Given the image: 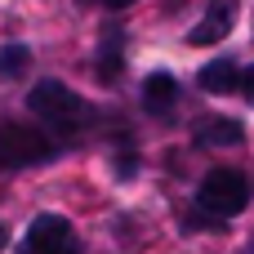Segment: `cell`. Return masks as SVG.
Returning a JSON list of instances; mask_svg holds the SVG:
<instances>
[{"instance_id": "obj_10", "label": "cell", "mask_w": 254, "mask_h": 254, "mask_svg": "<svg viewBox=\"0 0 254 254\" xmlns=\"http://www.w3.org/2000/svg\"><path fill=\"white\" fill-rule=\"evenodd\" d=\"M241 89H246V98L254 103V67H250V71H241Z\"/></svg>"}, {"instance_id": "obj_5", "label": "cell", "mask_w": 254, "mask_h": 254, "mask_svg": "<svg viewBox=\"0 0 254 254\" xmlns=\"http://www.w3.org/2000/svg\"><path fill=\"white\" fill-rule=\"evenodd\" d=\"M232 22H237V0H214V4L205 9V18L188 31V40H192V45H219V40L232 31Z\"/></svg>"}, {"instance_id": "obj_8", "label": "cell", "mask_w": 254, "mask_h": 254, "mask_svg": "<svg viewBox=\"0 0 254 254\" xmlns=\"http://www.w3.org/2000/svg\"><path fill=\"white\" fill-rule=\"evenodd\" d=\"M174 98H179V85L170 71H152L143 80V107L147 112H165V107H174Z\"/></svg>"}, {"instance_id": "obj_6", "label": "cell", "mask_w": 254, "mask_h": 254, "mask_svg": "<svg viewBox=\"0 0 254 254\" xmlns=\"http://www.w3.org/2000/svg\"><path fill=\"white\" fill-rule=\"evenodd\" d=\"M196 85H201L205 94H232V89H241V71H237L232 58H214V63L201 67Z\"/></svg>"}, {"instance_id": "obj_2", "label": "cell", "mask_w": 254, "mask_h": 254, "mask_svg": "<svg viewBox=\"0 0 254 254\" xmlns=\"http://www.w3.org/2000/svg\"><path fill=\"white\" fill-rule=\"evenodd\" d=\"M196 201H201L205 214H214V219H232V214H241V210L250 205V183H246L241 170H228V165H223V170H210V174L201 179Z\"/></svg>"}, {"instance_id": "obj_12", "label": "cell", "mask_w": 254, "mask_h": 254, "mask_svg": "<svg viewBox=\"0 0 254 254\" xmlns=\"http://www.w3.org/2000/svg\"><path fill=\"white\" fill-rule=\"evenodd\" d=\"M4 241H9V228H4V223H0V250H4Z\"/></svg>"}, {"instance_id": "obj_4", "label": "cell", "mask_w": 254, "mask_h": 254, "mask_svg": "<svg viewBox=\"0 0 254 254\" xmlns=\"http://www.w3.org/2000/svg\"><path fill=\"white\" fill-rule=\"evenodd\" d=\"M22 254H80V241L63 214H36L22 237Z\"/></svg>"}, {"instance_id": "obj_3", "label": "cell", "mask_w": 254, "mask_h": 254, "mask_svg": "<svg viewBox=\"0 0 254 254\" xmlns=\"http://www.w3.org/2000/svg\"><path fill=\"white\" fill-rule=\"evenodd\" d=\"M54 156V138L36 125L9 121L0 125V170H27V165H45Z\"/></svg>"}, {"instance_id": "obj_11", "label": "cell", "mask_w": 254, "mask_h": 254, "mask_svg": "<svg viewBox=\"0 0 254 254\" xmlns=\"http://www.w3.org/2000/svg\"><path fill=\"white\" fill-rule=\"evenodd\" d=\"M107 9H129V4H138V0H103Z\"/></svg>"}, {"instance_id": "obj_1", "label": "cell", "mask_w": 254, "mask_h": 254, "mask_svg": "<svg viewBox=\"0 0 254 254\" xmlns=\"http://www.w3.org/2000/svg\"><path fill=\"white\" fill-rule=\"evenodd\" d=\"M27 107H31V116H40L45 125H54L58 134H80L85 121H89L85 98H80L71 85H63V80H40V85H31Z\"/></svg>"}, {"instance_id": "obj_7", "label": "cell", "mask_w": 254, "mask_h": 254, "mask_svg": "<svg viewBox=\"0 0 254 254\" xmlns=\"http://www.w3.org/2000/svg\"><path fill=\"white\" fill-rule=\"evenodd\" d=\"M241 138H246V129L232 116H205L196 129V143H205V147H237Z\"/></svg>"}, {"instance_id": "obj_9", "label": "cell", "mask_w": 254, "mask_h": 254, "mask_svg": "<svg viewBox=\"0 0 254 254\" xmlns=\"http://www.w3.org/2000/svg\"><path fill=\"white\" fill-rule=\"evenodd\" d=\"M31 67V49L27 45H4L0 49V76H22Z\"/></svg>"}]
</instances>
